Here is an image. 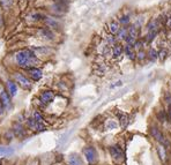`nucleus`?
Instances as JSON below:
<instances>
[{"label": "nucleus", "mask_w": 171, "mask_h": 165, "mask_svg": "<svg viewBox=\"0 0 171 165\" xmlns=\"http://www.w3.org/2000/svg\"><path fill=\"white\" fill-rule=\"evenodd\" d=\"M5 88H6V90H7V92L9 94L11 97L16 96V94H18V85H16V82L12 80H7Z\"/></svg>", "instance_id": "11"}, {"label": "nucleus", "mask_w": 171, "mask_h": 165, "mask_svg": "<svg viewBox=\"0 0 171 165\" xmlns=\"http://www.w3.org/2000/svg\"><path fill=\"white\" fill-rule=\"evenodd\" d=\"M158 153H160V155H161V158H162V159H164V157H165V154H164V150H163V148H162V147H158Z\"/></svg>", "instance_id": "35"}, {"label": "nucleus", "mask_w": 171, "mask_h": 165, "mask_svg": "<svg viewBox=\"0 0 171 165\" xmlns=\"http://www.w3.org/2000/svg\"><path fill=\"white\" fill-rule=\"evenodd\" d=\"M165 102H167L168 105H170V108H171V94L170 92H168L167 95H165Z\"/></svg>", "instance_id": "34"}, {"label": "nucleus", "mask_w": 171, "mask_h": 165, "mask_svg": "<svg viewBox=\"0 0 171 165\" xmlns=\"http://www.w3.org/2000/svg\"><path fill=\"white\" fill-rule=\"evenodd\" d=\"M152 135L156 138V140H157V141L163 142L164 138H163V135H162V133L160 132L158 128H156V127H152Z\"/></svg>", "instance_id": "23"}, {"label": "nucleus", "mask_w": 171, "mask_h": 165, "mask_svg": "<svg viewBox=\"0 0 171 165\" xmlns=\"http://www.w3.org/2000/svg\"><path fill=\"white\" fill-rule=\"evenodd\" d=\"M157 56H158V59H160L161 61H163V60H165L168 58V56H169V50L165 49V47H163L162 50L157 51Z\"/></svg>", "instance_id": "25"}, {"label": "nucleus", "mask_w": 171, "mask_h": 165, "mask_svg": "<svg viewBox=\"0 0 171 165\" xmlns=\"http://www.w3.org/2000/svg\"><path fill=\"white\" fill-rule=\"evenodd\" d=\"M13 76H14V80H15L16 83H19L20 87H22L23 89L31 88L30 80H29L23 73H21V72H15V73L13 74Z\"/></svg>", "instance_id": "2"}, {"label": "nucleus", "mask_w": 171, "mask_h": 165, "mask_svg": "<svg viewBox=\"0 0 171 165\" xmlns=\"http://www.w3.org/2000/svg\"><path fill=\"white\" fill-rule=\"evenodd\" d=\"M123 53H124V46H123L120 43H117L116 45L112 46V53H111V56H112L114 59L122 58Z\"/></svg>", "instance_id": "13"}, {"label": "nucleus", "mask_w": 171, "mask_h": 165, "mask_svg": "<svg viewBox=\"0 0 171 165\" xmlns=\"http://www.w3.org/2000/svg\"><path fill=\"white\" fill-rule=\"evenodd\" d=\"M147 56H148V58L152 60V61H155L156 59L158 58V56H157V51H156L155 49H150L149 52L147 53Z\"/></svg>", "instance_id": "27"}, {"label": "nucleus", "mask_w": 171, "mask_h": 165, "mask_svg": "<svg viewBox=\"0 0 171 165\" xmlns=\"http://www.w3.org/2000/svg\"><path fill=\"white\" fill-rule=\"evenodd\" d=\"M3 23H4V17H3V14L0 13V27L3 26Z\"/></svg>", "instance_id": "38"}, {"label": "nucleus", "mask_w": 171, "mask_h": 165, "mask_svg": "<svg viewBox=\"0 0 171 165\" xmlns=\"http://www.w3.org/2000/svg\"><path fill=\"white\" fill-rule=\"evenodd\" d=\"M146 57H147V53H146L143 50H139V51H138L137 58H135V59H139V60H143Z\"/></svg>", "instance_id": "31"}, {"label": "nucleus", "mask_w": 171, "mask_h": 165, "mask_svg": "<svg viewBox=\"0 0 171 165\" xmlns=\"http://www.w3.org/2000/svg\"><path fill=\"white\" fill-rule=\"evenodd\" d=\"M168 118H169V120H170L171 121V108H170V110H169V111H168Z\"/></svg>", "instance_id": "39"}, {"label": "nucleus", "mask_w": 171, "mask_h": 165, "mask_svg": "<svg viewBox=\"0 0 171 165\" xmlns=\"http://www.w3.org/2000/svg\"><path fill=\"white\" fill-rule=\"evenodd\" d=\"M31 118L35 120V121H37V123H44V118H43L42 113L39 111H34V113H33V115H31Z\"/></svg>", "instance_id": "26"}, {"label": "nucleus", "mask_w": 171, "mask_h": 165, "mask_svg": "<svg viewBox=\"0 0 171 165\" xmlns=\"http://www.w3.org/2000/svg\"><path fill=\"white\" fill-rule=\"evenodd\" d=\"M37 36L41 39H44V41H52L54 39V32L53 30H51L49 28H39L36 31Z\"/></svg>", "instance_id": "5"}, {"label": "nucleus", "mask_w": 171, "mask_h": 165, "mask_svg": "<svg viewBox=\"0 0 171 165\" xmlns=\"http://www.w3.org/2000/svg\"><path fill=\"white\" fill-rule=\"evenodd\" d=\"M127 28L126 27H120V29L118 30V32L116 34V38H117L118 42H122V41H125V38L127 37Z\"/></svg>", "instance_id": "20"}, {"label": "nucleus", "mask_w": 171, "mask_h": 165, "mask_svg": "<svg viewBox=\"0 0 171 165\" xmlns=\"http://www.w3.org/2000/svg\"><path fill=\"white\" fill-rule=\"evenodd\" d=\"M15 60L20 68H23L26 70L33 68V67H37V64H39L37 56L35 54V52L31 49L21 50L19 52H16Z\"/></svg>", "instance_id": "1"}, {"label": "nucleus", "mask_w": 171, "mask_h": 165, "mask_svg": "<svg viewBox=\"0 0 171 165\" xmlns=\"http://www.w3.org/2000/svg\"><path fill=\"white\" fill-rule=\"evenodd\" d=\"M19 1H20V2H23V1H24V0H19Z\"/></svg>", "instance_id": "41"}, {"label": "nucleus", "mask_w": 171, "mask_h": 165, "mask_svg": "<svg viewBox=\"0 0 171 165\" xmlns=\"http://www.w3.org/2000/svg\"><path fill=\"white\" fill-rule=\"evenodd\" d=\"M4 111H5V108H4V105H3V103H1V100H0V114Z\"/></svg>", "instance_id": "36"}, {"label": "nucleus", "mask_w": 171, "mask_h": 165, "mask_svg": "<svg viewBox=\"0 0 171 165\" xmlns=\"http://www.w3.org/2000/svg\"><path fill=\"white\" fill-rule=\"evenodd\" d=\"M0 100H1V103L4 105L5 110L9 108V105H11V96H9V94L7 92L6 88L3 87V85L0 88Z\"/></svg>", "instance_id": "8"}, {"label": "nucleus", "mask_w": 171, "mask_h": 165, "mask_svg": "<svg viewBox=\"0 0 171 165\" xmlns=\"http://www.w3.org/2000/svg\"><path fill=\"white\" fill-rule=\"evenodd\" d=\"M127 34H128L129 37H133V38L138 39V37H139V28H137L134 24L129 26L127 28Z\"/></svg>", "instance_id": "22"}, {"label": "nucleus", "mask_w": 171, "mask_h": 165, "mask_svg": "<svg viewBox=\"0 0 171 165\" xmlns=\"http://www.w3.org/2000/svg\"><path fill=\"white\" fill-rule=\"evenodd\" d=\"M118 118H119V123H120V126H122L123 128H125V127L128 125L129 118L126 113H124V112H118Z\"/></svg>", "instance_id": "19"}, {"label": "nucleus", "mask_w": 171, "mask_h": 165, "mask_svg": "<svg viewBox=\"0 0 171 165\" xmlns=\"http://www.w3.org/2000/svg\"><path fill=\"white\" fill-rule=\"evenodd\" d=\"M99 53L102 54L103 57H110L112 53V47L104 42L102 45H99Z\"/></svg>", "instance_id": "17"}, {"label": "nucleus", "mask_w": 171, "mask_h": 165, "mask_svg": "<svg viewBox=\"0 0 171 165\" xmlns=\"http://www.w3.org/2000/svg\"><path fill=\"white\" fill-rule=\"evenodd\" d=\"M105 127H107V129H116L117 128V123L114 120H108L107 124H105Z\"/></svg>", "instance_id": "30"}, {"label": "nucleus", "mask_w": 171, "mask_h": 165, "mask_svg": "<svg viewBox=\"0 0 171 165\" xmlns=\"http://www.w3.org/2000/svg\"><path fill=\"white\" fill-rule=\"evenodd\" d=\"M118 85H122V81H118V82H116V85H111V88H114V87H118Z\"/></svg>", "instance_id": "37"}, {"label": "nucleus", "mask_w": 171, "mask_h": 165, "mask_svg": "<svg viewBox=\"0 0 171 165\" xmlns=\"http://www.w3.org/2000/svg\"><path fill=\"white\" fill-rule=\"evenodd\" d=\"M67 165H83V162L78 154H71L67 158Z\"/></svg>", "instance_id": "15"}, {"label": "nucleus", "mask_w": 171, "mask_h": 165, "mask_svg": "<svg viewBox=\"0 0 171 165\" xmlns=\"http://www.w3.org/2000/svg\"><path fill=\"white\" fill-rule=\"evenodd\" d=\"M28 76L30 77L33 81H39L43 76V72L42 69L37 68V67H33V68L27 69Z\"/></svg>", "instance_id": "9"}, {"label": "nucleus", "mask_w": 171, "mask_h": 165, "mask_svg": "<svg viewBox=\"0 0 171 165\" xmlns=\"http://www.w3.org/2000/svg\"><path fill=\"white\" fill-rule=\"evenodd\" d=\"M0 4L5 9H9L13 6V0H0Z\"/></svg>", "instance_id": "28"}, {"label": "nucleus", "mask_w": 171, "mask_h": 165, "mask_svg": "<svg viewBox=\"0 0 171 165\" xmlns=\"http://www.w3.org/2000/svg\"><path fill=\"white\" fill-rule=\"evenodd\" d=\"M169 39H170V43H171V34L169 35Z\"/></svg>", "instance_id": "40"}, {"label": "nucleus", "mask_w": 171, "mask_h": 165, "mask_svg": "<svg viewBox=\"0 0 171 165\" xmlns=\"http://www.w3.org/2000/svg\"><path fill=\"white\" fill-rule=\"evenodd\" d=\"M53 99H54V92L52 90H44L39 95V102L42 103V105H49L50 103L53 102Z\"/></svg>", "instance_id": "6"}, {"label": "nucleus", "mask_w": 171, "mask_h": 165, "mask_svg": "<svg viewBox=\"0 0 171 165\" xmlns=\"http://www.w3.org/2000/svg\"><path fill=\"white\" fill-rule=\"evenodd\" d=\"M119 24H120V27H128L129 26V22H131V19H129L128 15H122L119 19L117 20Z\"/></svg>", "instance_id": "24"}, {"label": "nucleus", "mask_w": 171, "mask_h": 165, "mask_svg": "<svg viewBox=\"0 0 171 165\" xmlns=\"http://www.w3.org/2000/svg\"><path fill=\"white\" fill-rule=\"evenodd\" d=\"M83 155L89 164H95L96 162H97V153H96L95 148L86 147L83 149Z\"/></svg>", "instance_id": "4"}, {"label": "nucleus", "mask_w": 171, "mask_h": 165, "mask_svg": "<svg viewBox=\"0 0 171 165\" xmlns=\"http://www.w3.org/2000/svg\"><path fill=\"white\" fill-rule=\"evenodd\" d=\"M110 155L111 157L113 158L114 161H123L124 159V153H123V150L117 146H113V147H110Z\"/></svg>", "instance_id": "10"}, {"label": "nucleus", "mask_w": 171, "mask_h": 165, "mask_svg": "<svg viewBox=\"0 0 171 165\" xmlns=\"http://www.w3.org/2000/svg\"><path fill=\"white\" fill-rule=\"evenodd\" d=\"M120 29V24L118 22L117 20H111L110 22L108 23L107 26V30H108V34H111V35H114L118 32V30Z\"/></svg>", "instance_id": "12"}, {"label": "nucleus", "mask_w": 171, "mask_h": 165, "mask_svg": "<svg viewBox=\"0 0 171 165\" xmlns=\"http://www.w3.org/2000/svg\"><path fill=\"white\" fill-rule=\"evenodd\" d=\"M164 17H158V19H153L147 26V31H154V32H160L161 29L163 28Z\"/></svg>", "instance_id": "3"}, {"label": "nucleus", "mask_w": 171, "mask_h": 165, "mask_svg": "<svg viewBox=\"0 0 171 165\" xmlns=\"http://www.w3.org/2000/svg\"><path fill=\"white\" fill-rule=\"evenodd\" d=\"M43 21L45 23L46 28H49L51 30L53 29H59L60 28V21L56 17V16H44Z\"/></svg>", "instance_id": "7"}, {"label": "nucleus", "mask_w": 171, "mask_h": 165, "mask_svg": "<svg viewBox=\"0 0 171 165\" xmlns=\"http://www.w3.org/2000/svg\"><path fill=\"white\" fill-rule=\"evenodd\" d=\"M12 129H13V132H14V134H15L16 136H19V138H23V136L26 135V133H27V131L24 129V127H23L20 123L14 124Z\"/></svg>", "instance_id": "16"}, {"label": "nucleus", "mask_w": 171, "mask_h": 165, "mask_svg": "<svg viewBox=\"0 0 171 165\" xmlns=\"http://www.w3.org/2000/svg\"><path fill=\"white\" fill-rule=\"evenodd\" d=\"M164 23H165V26L168 27V29L171 30V15L164 16Z\"/></svg>", "instance_id": "32"}, {"label": "nucleus", "mask_w": 171, "mask_h": 165, "mask_svg": "<svg viewBox=\"0 0 171 165\" xmlns=\"http://www.w3.org/2000/svg\"><path fill=\"white\" fill-rule=\"evenodd\" d=\"M14 154V148L8 146H0V157H7Z\"/></svg>", "instance_id": "18"}, {"label": "nucleus", "mask_w": 171, "mask_h": 165, "mask_svg": "<svg viewBox=\"0 0 171 165\" xmlns=\"http://www.w3.org/2000/svg\"><path fill=\"white\" fill-rule=\"evenodd\" d=\"M105 72H107V68H105L104 64H98L97 68H96V73L98 74V75H104Z\"/></svg>", "instance_id": "29"}, {"label": "nucleus", "mask_w": 171, "mask_h": 165, "mask_svg": "<svg viewBox=\"0 0 171 165\" xmlns=\"http://www.w3.org/2000/svg\"><path fill=\"white\" fill-rule=\"evenodd\" d=\"M157 117H158V118L161 119V121H165V120H167L168 115H167V113H165L164 111H161V112H158Z\"/></svg>", "instance_id": "33"}, {"label": "nucleus", "mask_w": 171, "mask_h": 165, "mask_svg": "<svg viewBox=\"0 0 171 165\" xmlns=\"http://www.w3.org/2000/svg\"><path fill=\"white\" fill-rule=\"evenodd\" d=\"M0 165H1V163H0Z\"/></svg>", "instance_id": "42"}, {"label": "nucleus", "mask_w": 171, "mask_h": 165, "mask_svg": "<svg viewBox=\"0 0 171 165\" xmlns=\"http://www.w3.org/2000/svg\"><path fill=\"white\" fill-rule=\"evenodd\" d=\"M104 42L107 43L108 45H110L111 47L113 45H116L118 43L117 38H116V36L114 35H111V34H107L105 36H104Z\"/></svg>", "instance_id": "21"}, {"label": "nucleus", "mask_w": 171, "mask_h": 165, "mask_svg": "<svg viewBox=\"0 0 171 165\" xmlns=\"http://www.w3.org/2000/svg\"><path fill=\"white\" fill-rule=\"evenodd\" d=\"M124 52H125L126 57L128 58L129 60H135V58H137V52L134 50V47L132 45H128V44H126L124 46Z\"/></svg>", "instance_id": "14"}]
</instances>
